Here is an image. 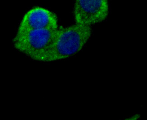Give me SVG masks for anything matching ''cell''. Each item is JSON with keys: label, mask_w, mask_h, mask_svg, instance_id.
Returning a JSON list of instances; mask_svg holds the SVG:
<instances>
[{"label": "cell", "mask_w": 147, "mask_h": 120, "mask_svg": "<svg viewBox=\"0 0 147 120\" xmlns=\"http://www.w3.org/2000/svg\"><path fill=\"white\" fill-rule=\"evenodd\" d=\"M59 28L57 17L54 13L44 8L36 7L24 15L16 34L33 30Z\"/></svg>", "instance_id": "277c9868"}, {"label": "cell", "mask_w": 147, "mask_h": 120, "mask_svg": "<svg viewBox=\"0 0 147 120\" xmlns=\"http://www.w3.org/2000/svg\"><path fill=\"white\" fill-rule=\"evenodd\" d=\"M76 24L90 26L105 20L109 13L107 0H77L74 6Z\"/></svg>", "instance_id": "3957f363"}, {"label": "cell", "mask_w": 147, "mask_h": 120, "mask_svg": "<svg viewBox=\"0 0 147 120\" xmlns=\"http://www.w3.org/2000/svg\"><path fill=\"white\" fill-rule=\"evenodd\" d=\"M60 30L58 28L33 30L16 34L13 41L14 48L32 60L52 45Z\"/></svg>", "instance_id": "7a4b0ae2"}, {"label": "cell", "mask_w": 147, "mask_h": 120, "mask_svg": "<svg viewBox=\"0 0 147 120\" xmlns=\"http://www.w3.org/2000/svg\"><path fill=\"white\" fill-rule=\"evenodd\" d=\"M140 117V115L139 114H136L133 116H131L128 118H126L124 120H138Z\"/></svg>", "instance_id": "5b68a950"}, {"label": "cell", "mask_w": 147, "mask_h": 120, "mask_svg": "<svg viewBox=\"0 0 147 120\" xmlns=\"http://www.w3.org/2000/svg\"><path fill=\"white\" fill-rule=\"evenodd\" d=\"M92 35L90 26L76 24L60 27L56 40L34 61L51 62L67 59L82 50Z\"/></svg>", "instance_id": "6da1fadb"}]
</instances>
